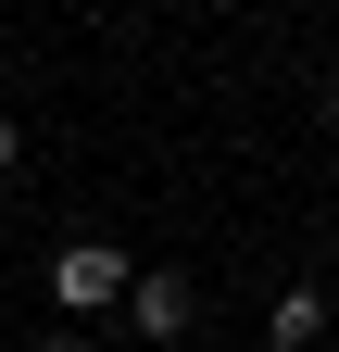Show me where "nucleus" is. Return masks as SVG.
I'll return each mask as SVG.
<instances>
[{
	"label": "nucleus",
	"mask_w": 339,
	"mask_h": 352,
	"mask_svg": "<svg viewBox=\"0 0 339 352\" xmlns=\"http://www.w3.org/2000/svg\"><path fill=\"white\" fill-rule=\"evenodd\" d=\"M126 277H139V264H126L113 239H63V252H51V302H63V327L113 315V302H126Z\"/></svg>",
	"instance_id": "f257e3e1"
},
{
	"label": "nucleus",
	"mask_w": 339,
	"mask_h": 352,
	"mask_svg": "<svg viewBox=\"0 0 339 352\" xmlns=\"http://www.w3.org/2000/svg\"><path fill=\"white\" fill-rule=\"evenodd\" d=\"M113 315H126V327H139L151 352H176V340L201 327V289L176 277V264H139V277H126V302H113Z\"/></svg>",
	"instance_id": "f03ea898"
},
{
	"label": "nucleus",
	"mask_w": 339,
	"mask_h": 352,
	"mask_svg": "<svg viewBox=\"0 0 339 352\" xmlns=\"http://www.w3.org/2000/svg\"><path fill=\"white\" fill-rule=\"evenodd\" d=\"M264 340H277V352H314V340H327V289H314V277H302V289H277Z\"/></svg>",
	"instance_id": "7ed1b4c3"
},
{
	"label": "nucleus",
	"mask_w": 339,
	"mask_h": 352,
	"mask_svg": "<svg viewBox=\"0 0 339 352\" xmlns=\"http://www.w3.org/2000/svg\"><path fill=\"white\" fill-rule=\"evenodd\" d=\"M13 176H25V126L0 113V189H13Z\"/></svg>",
	"instance_id": "20e7f679"
},
{
	"label": "nucleus",
	"mask_w": 339,
	"mask_h": 352,
	"mask_svg": "<svg viewBox=\"0 0 339 352\" xmlns=\"http://www.w3.org/2000/svg\"><path fill=\"white\" fill-rule=\"evenodd\" d=\"M38 352H101V340L89 327H38Z\"/></svg>",
	"instance_id": "39448f33"
},
{
	"label": "nucleus",
	"mask_w": 339,
	"mask_h": 352,
	"mask_svg": "<svg viewBox=\"0 0 339 352\" xmlns=\"http://www.w3.org/2000/svg\"><path fill=\"white\" fill-rule=\"evenodd\" d=\"M327 126H339V76H327Z\"/></svg>",
	"instance_id": "423d86ee"
},
{
	"label": "nucleus",
	"mask_w": 339,
	"mask_h": 352,
	"mask_svg": "<svg viewBox=\"0 0 339 352\" xmlns=\"http://www.w3.org/2000/svg\"><path fill=\"white\" fill-rule=\"evenodd\" d=\"M264 352H277V340H264Z\"/></svg>",
	"instance_id": "0eeeda50"
}]
</instances>
